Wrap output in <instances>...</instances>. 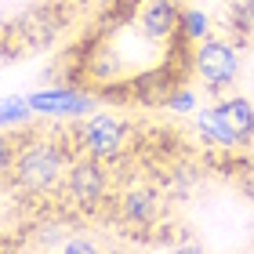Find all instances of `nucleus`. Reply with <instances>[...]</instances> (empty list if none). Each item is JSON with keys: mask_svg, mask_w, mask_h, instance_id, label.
<instances>
[{"mask_svg": "<svg viewBox=\"0 0 254 254\" xmlns=\"http://www.w3.org/2000/svg\"><path fill=\"white\" fill-rule=\"evenodd\" d=\"M138 33L149 44H167L182 37V7L175 0H145L138 4Z\"/></svg>", "mask_w": 254, "mask_h": 254, "instance_id": "6", "label": "nucleus"}, {"mask_svg": "<svg viewBox=\"0 0 254 254\" xmlns=\"http://www.w3.org/2000/svg\"><path fill=\"white\" fill-rule=\"evenodd\" d=\"M76 138V149L95 160H120L124 149H127V124L124 117H117V113H91V117L84 120L73 131Z\"/></svg>", "mask_w": 254, "mask_h": 254, "instance_id": "3", "label": "nucleus"}, {"mask_svg": "<svg viewBox=\"0 0 254 254\" xmlns=\"http://www.w3.org/2000/svg\"><path fill=\"white\" fill-rule=\"evenodd\" d=\"M65 254H80V251H95V240H87V236H76V240H69V244H62Z\"/></svg>", "mask_w": 254, "mask_h": 254, "instance_id": "13", "label": "nucleus"}, {"mask_svg": "<svg viewBox=\"0 0 254 254\" xmlns=\"http://www.w3.org/2000/svg\"><path fill=\"white\" fill-rule=\"evenodd\" d=\"M15 164L7 171V182L11 186H18L22 192H33V196H44L51 189H59L65 182V171L73 164V153H69V145L59 142L55 134H33L29 142L22 138L15 142Z\"/></svg>", "mask_w": 254, "mask_h": 254, "instance_id": "1", "label": "nucleus"}, {"mask_svg": "<svg viewBox=\"0 0 254 254\" xmlns=\"http://www.w3.org/2000/svg\"><path fill=\"white\" fill-rule=\"evenodd\" d=\"M192 69H196V76L203 80V87L211 91V95H225V91L240 80V69H244L240 44L233 37L200 40L196 51H192Z\"/></svg>", "mask_w": 254, "mask_h": 254, "instance_id": "2", "label": "nucleus"}, {"mask_svg": "<svg viewBox=\"0 0 254 254\" xmlns=\"http://www.w3.org/2000/svg\"><path fill=\"white\" fill-rule=\"evenodd\" d=\"M225 22H229V33H233L236 44H251L254 40V0H236V4H229Z\"/></svg>", "mask_w": 254, "mask_h": 254, "instance_id": "9", "label": "nucleus"}, {"mask_svg": "<svg viewBox=\"0 0 254 254\" xmlns=\"http://www.w3.org/2000/svg\"><path fill=\"white\" fill-rule=\"evenodd\" d=\"M33 102L22 98V95H7L4 106H0V120H4V127H18V124H29L33 120Z\"/></svg>", "mask_w": 254, "mask_h": 254, "instance_id": "11", "label": "nucleus"}, {"mask_svg": "<svg viewBox=\"0 0 254 254\" xmlns=\"http://www.w3.org/2000/svg\"><path fill=\"white\" fill-rule=\"evenodd\" d=\"M51 4H59V7L65 11V15H69V11H80V7H87L91 0H51Z\"/></svg>", "mask_w": 254, "mask_h": 254, "instance_id": "14", "label": "nucleus"}, {"mask_svg": "<svg viewBox=\"0 0 254 254\" xmlns=\"http://www.w3.org/2000/svg\"><path fill=\"white\" fill-rule=\"evenodd\" d=\"M211 15L207 11H200V7H186L182 11V40L186 44H200V40H207L211 37Z\"/></svg>", "mask_w": 254, "mask_h": 254, "instance_id": "10", "label": "nucleus"}, {"mask_svg": "<svg viewBox=\"0 0 254 254\" xmlns=\"http://www.w3.org/2000/svg\"><path fill=\"white\" fill-rule=\"evenodd\" d=\"M211 109L236 145L254 142V98L251 95H222Z\"/></svg>", "mask_w": 254, "mask_h": 254, "instance_id": "8", "label": "nucleus"}, {"mask_svg": "<svg viewBox=\"0 0 254 254\" xmlns=\"http://www.w3.org/2000/svg\"><path fill=\"white\" fill-rule=\"evenodd\" d=\"M95 4H98V7H106V11H109V7H117V4H124V0H95Z\"/></svg>", "mask_w": 254, "mask_h": 254, "instance_id": "15", "label": "nucleus"}, {"mask_svg": "<svg viewBox=\"0 0 254 254\" xmlns=\"http://www.w3.org/2000/svg\"><path fill=\"white\" fill-rule=\"evenodd\" d=\"M117 214L124 225H134V229H149L156 225L160 218V192L145 182H134L117 196Z\"/></svg>", "mask_w": 254, "mask_h": 254, "instance_id": "7", "label": "nucleus"}, {"mask_svg": "<svg viewBox=\"0 0 254 254\" xmlns=\"http://www.w3.org/2000/svg\"><path fill=\"white\" fill-rule=\"evenodd\" d=\"M33 109L40 113V117H84L98 106L95 95H87V91H80L73 84H59V87H44V91H33L29 95Z\"/></svg>", "mask_w": 254, "mask_h": 254, "instance_id": "5", "label": "nucleus"}, {"mask_svg": "<svg viewBox=\"0 0 254 254\" xmlns=\"http://www.w3.org/2000/svg\"><path fill=\"white\" fill-rule=\"evenodd\" d=\"M65 196L73 200L76 207H84V211H95V207L106 200L109 192V171H106V160H95L87 153L73 156V164L65 171V182H62Z\"/></svg>", "mask_w": 254, "mask_h": 254, "instance_id": "4", "label": "nucleus"}, {"mask_svg": "<svg viewBox=\"0 0 254 254\" xmlns=\"http://www.w3.org/2000/svg\"><path fill=\"white\" fill-rule=\"evenodd\" d=\"M164 106H167V113H196V91L178 87L164 98Z\"/></svg>", "mask_w": 254, "mask_h": 254, "instance_id": "12", "label": "nucleus"}]
</instances>
